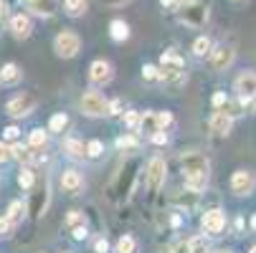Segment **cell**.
<instances>
[{"label":"cell","instance_id":"obj_22","mask_svg":"<svg viewBox=\"0 0 256 253\" xmlns=\"http://www.w3.org/2000/svg\"><path fill=\"white\" fill-rule=\"evenodd\" d=\"M64 10L71 18H79L86 13V0H64Z\"/></svg>","mask_w":256,"mask_h":253},{"label":"cell","instance_id":"obj_34","mask_svg":"<svg viewBox=\"0 0 256 253\" xmlns=\"http://www.w3.org/2000/svg\"><path fill=\"white\" fill-rule=\"evenodd\" d=\"M104 152V144L99 142V139H92L89 144H86V157H99Z\"/></svg>","mask_w":256,"mask_h":253},{"label":"cell","instance_id":"obj_9","mask_svg":"<svg viewBox=\"0 0 256 253\" xmlns=\"http://www.w3.org/2000/svg\"><path fill=\"white\" fill-rule=\"evenodd\" d=\"M112 76H114V71H112V63L109 61H94L92 66H89V81L92 84H96V86H104V84H109L112 81Z\"/></svg>","mask_w":256,"mask_h":253},{"label":"cell","instance_id":"obj_35","mask_svg":"<svg viewBox=\"0 0 256 253\" xmlns=\"http://www.w3.org/2000/svg\"><path fill=\"white\" fill-rule=\"evenodd\" d=\"M79 223H84V213H82V210H71V213L66 215V226L74 228V226H79Z\"/></svg>","mask_w":256,"mask_h":253},{"label":"cell","instance_id":"obj_36","mask_svg":"<svg viewBox=\"0 0 256 253\" xmlns=\"http://www.w3.org/2000/svg\"><path fill=\"white\" fill-rule=\"evenodd\" d=\"M158 119H160V129H162V132H168V129L175 124V119H172L170 112H158Z\"/></svg>","mask_w":256,"mask_h":253},{"label":"cell","instance_id":"obj_33","mask_svg":"<svg viewBox=\"0 0 256 253\" xmlns=\"http://www.w3.org/2000/svg\"><path fill=\"white\" fill-rule=\"evenodd\" d=\"M140 122H142V114L140 112H127L124 114V124H127V129H140Z\"/></svg>","mask_w":256,"mask_h":253},{"label":"cell","instance_id":"obj_44","mask_svg":"<svg viewBox=\"0 0 256 253\" xmlns=\"http://www.w3.org/2000/svg\"><path fill=\"white\" fill-rule=\"evenodd\" d=\"M94 251H96V253H106V251H109V243H106L104 238H99V241L94 243Z\"/></svg>","mask_w":256,"mask_h":253},{"label":"cell","instance_id":"obj_42","mask_svg":"<svg viewBox=\"0 0 256 253\" xmlns=\"http://www.w3.org/2000/svg\"><path fill=\"white\" fill-rule=\"evenodd\" d=\"M226 101H228V96H226L224 91L213 94V106H226Z\"/></svg>","mask_w":256,"mask_h":253},{"label":"cell","instance_id":"obj_10","mask_svg":"<svg viewBox=\"0 0 256 253\" xmlns=\"http://www.w3.org/2000/svg\"><path fill=\"white\" fill-rule=\"evenodd\" d=\"M234 58H236L234 46H218L210 53V66H213V71H226L234 63Z\"/></svg>","mask_w":256,"mask_h":253},{"label":"cell","instance_id":"obj_16","mask_svg":"<svg viewBox=\"0 0 256 253\" xmlns=\"http://www.w3.org/2000/svg\"><path fill=\"white\" fill-rule=\"evenodd\" d=\"M231 124H234V117L228 112H216L210 117V122H208V127H210L213 134H228L231 132Z\"/></svg>","mask_w":256,"mask_h":253},{"label":"cell","instance_id":"obj_3","mask_svg":"<svg viewBox=\"0 0 256 253\" xmlns=\"http://www.w3.org/2000/svg\"><path fill=\"white\" fill-rule=\"evenodd\" d=\"M36 106H38V99H36L33 94H28V91H23V94H16L8 104H6V112L13 117V119H23V117H28Z\"/></svg>","mask_w":256,"mask_h":253},{"label":"cell","instance_id":"obj_8","mask_svg":"<svg viewBox=\"0 0 256 253\" xmlns=\"http://www.w3.org/2000/svg\"><path fill=\"white\" fill-rule=\"evenodd\" d=\"M165 172H168V170H165V162H162L160 157L150 160L144 177H148V188H150L152 193H158V190L162 188V183H165Z\"/></svg>","mask_w":256,"mask_h":253},{"label":"cell","instance_id":"obj_5","mask_svg":"<svg viewBox=\"0 0 256 253\" xmlns=\"http://www.w3.org/2000/svg\"><path fill=\"white\" fill-rule=\"evenodd\" d=\"M180 20L186 23V25L200 28L208 20V8L203 3H198V0H190V3H186V10L180 13Z\"/></svg>","mask_w":256,"mask_h":253},{"label":"cell","instance_id":"obj_14","mask_svg":"<svg viewBox=\"0 0 256 253\" xmlns=\"http://www.w3.org/2000/svg\"><path fill=\"white\" fill-rule=\"evenodd\" d=\"M26 5L30 13L41 15V18H51L58 10V0H26Z\"/></svg>","mask_w":256,"mask_h":253},{"label":"cell","instance_id":"obj_20","mask_svg":"<svg viewBox=\"0 0 256 253\" xmlns=\"http://www.w3.org/2000/svg\"><path fill=\"white\" fill-rule=\"evenodd\" d=\"M109 35H112L114 41H127V38H130V25L117 18V20L109 23Z\"/></svg>","mask_w":256,"mask_h":253},{"label":"cell","instance_id":"obj_45","mask_svg":"<svg viewBox=\"0 0 256 253\" xmlns=\"http://www.w3.org/2000/svg\"><path fill=\"white\" fill-rule=\"evenodd\" d=\"M172 253H190V246H188V241H180L178 246H175V251Z\"/></svg>","mask_w":256,"mask_h":253},{"label":"cell","instance_id":"obj_51","mask_svg":"<svg viewBox=\"0 0 256 253\" xmlns=\"http://www.w3.org/2000/svg\"><path fill=\"white\" fill-rule=\"evenodd\" d=\"M6 3H18V0H6Z\"/></svg>","mask_w":256,"mask_h":253},{"label":"cell","instance_id":"obj_28","mask_svg":"<svg viewBox=\"0 0 256 253\" xmlns=\"http://www.w3.org/2000/svg\"><path fill=\"white\" fill-rule=\"evenodd\" d=\"M188 246H190V253H206V251H208V238H206V233L188 238Z\"/></svg>","mask_w":256,"mask_h":253},{"label":"cell","instance_id":"obj_31","mask_svg":"<svg viewBox=\"0 0 256 253\" xmlns=\"http://www.w3.org/2000/svg\"><path fill=\"white\" fill-rule=\"evenodd\" d=\"M137 144H140V142H137L134 134H124V137L117 139V147H120V150H137Z\"/></svg>","mask_w":256,"mask_h":253},{"label":"cell","instance_id":"obj_21","mask_svg":"<svg viewBox=\"0 0 256 253\" xmlns=\"http://www.w3.org/2000/svg\"><path fill=\"white\" fill-rule=\"evenodd\" d=\"M64 150H66L68 157H74V160H82V157L86 155V147H84L79 139H74V137H68V139L64 142Z\"/></svg>","mask_w":256,"mask_h":253},{"label":"cell","instance_id":"obj_48","mask_svg":"<svg viewBox=\"0 0 256 253\" xmlns=\"http://www.w3.org/2000/svg\"><path fill=\"white\" fill-rule=\"evenodd\" d=\"M231 3H234V5H246L248 0H231Z\"/></svg>","mask_w":256,"mask_h":253},{"label":"cell","instance_id":"obj_17","mask_svg":"<svg viewBox=\"0 0 256 253\" xmlns=\"http://www.w3.org/2000/svg\"><path fill=\"white\" fill-rule=\"evenodd\" d=\"M23 76V71L18 68V63H6L3 68H0V84L3 86H16Z\"/></svg>","mask_w":256,"mask_h":253},{"label":"cell","instance_id":"obj_41","mask_svg":"<svg viewBox=\"0 0 256 253\" xmlns=\"http://www.w3.org/2000/svg\"><path fill=\"white\" fill-rule=\"evenodd\" d=\"M122 99H114V101H109V114H122Z\"/></svg>","mask_w":256,"mask_h":253},{"label":"cell","instance_id":"obj_32","mask_svg":"<svg viewBox=\"0 0 256 253\" xmlns=\"http://www.w3.org/2000/svg\"><path fill=\"white\" fill-rule=\"evenodd\" d=\"M142 79H148V81H158V79H160V66H152V63L142 66Z\"/></svg>","mask_w":256,"mask_h":253},{"label":"cell","instance_id":"obj_47","mask_svg":"<svg viewBox=\"0 0 256 253\" xmlns=\"http://www.w3.org/2000/svg\"><path fill=\"white\" fill-rule=\"evenodd\" d=\"M104 3H109V5H124L127 0H104Z\"/></svg>","mask_w":256,"mask_h":253},{"label":"cell","instance_id":"obj_43","mask_svg":"<svg viewBox=\"0 0 256 253\" xmlns=\"http://www.w3.org/2000/svg\"><path fill=\"white\" fill-rule=\"evenodd\" d=\"M150 139H152L155 144H165V142H168V132H162V129H160V132H158V134H152Z\"/></svg>","mask_w":256,"mask_h":253},{"label":"cell","instance_id":"obj_2","mask_svg":"<svg viewBox=\"0 0 256 253\" xmlns=\"http://www.w3.org/2000/svg\"><path fill=\"white\" fill-rule=\"evenodd\" d=\"M54 48L61 58H74L82 51V38L74 30H61L56 38H54Z\"/></svg>","mask_w":256,"mask_h":253},{"label":"cell","instance_id":"obj_27","mask_svg":"<svg viewBox=\"0 0 256 253\" xmlns=\"http://www.w3.org/2000/svg\"><path fill=\"white\" fill-rule=\"evenodd\" d=\"M66 124H68V117H66L64 112H58V114H54V117L48 119V132H64Z\"/></svg>","mask_w":256,"mask_h":253},{"label":"cell","instance_id":"obj_1","mask_svg":"<svg viewBox=\"0 0 256 253\" xmlns=\"http://www.w3.org/2000/svg\"><path fill=\"white\" fill-rule=\"evenodd\" d=\"M182 76H186V61L172 51L162 53V58H160V79L168 81V84H180Z\"/></svg>","mask_w":256,"mask_h":253},{"label":"cell","instance_id":"obj_12","mask_svg":"<svg viewBox=\"0 0 256 253\" xmlns=\"http://www.w3.org/2000/svg\"><path fill=\"white\" fill-rule=\"evenodd\" d=\"M61 188H64V193H68V195H79L82 188H84L82 172H76V170H64V175H61Z\"/></svg>","mask_w":256,"mask_h":253},{"label":"cell","instance_id":"obj_4","mask_svg":"<svg viewBox=\"0 0 256 253\" xmlns=\"http://www.w3.org/2000/svg\"><path fill=\"white\" fill-rule=\"evenodd\" d=\"M82 112L86 117H104V114H109V101H104V96L99 91H86L82 96Z\"/></svg>","mask_w":256,"mask_h":253},{"label":"cell","instance_id":"obj_50","mask_svg":"<svg viewBox=\"0 0 256 253\" xmlns=\"http://www.w3.org/2000/svg\"><path fill=\"white\" fill-rule=\"evenodd\" d=\"M178 3H190V0H178Z\"/></svg>","mask_w":256,"mask_h":253},{"label":"cell","instance_id":"obj_13","mask_svg":"<svg viewBox=\"0 0 256 253\" xmlns=\"http://www.w3.org/2000/svg\"><path fill=\"white\" fill-rule=\"evenodd\" d=\"M10 30H13V35H16L18 41H23V38H28V35L33 33V23H30L28 15L16 13V15L10 18Z\"/></svg>","mask_w":256,"mask_h":253},{"label":"cell","instance_id":"obj_19","mask_svg":"<svg viewBox=\"0 0 256 253\" xmlns=\"http://www.w3.org/2000/svg\"><path fill=\"white\" fill-rule=\"evenodd\" d=\"M10 152H13V157H16L20 165H30V162L36 160V155L30 152V144L26 147V144H20V142H13V144H10Z\"/></svg>","mask_w":256,"mask_h":253},{"label":"cell","instance_id":"obj_11","mask_svg":"<svg viewBox=\"0 0 256 253\" xmlns=\"http://www.w3.org/2000/svg\"><path fill=\"white\" fill-rule=\"evenodd\" d=\"M180 165H182V172H208L210 175V165L203 155L198 152H190V155H182L180 157Z\"/></svg>","mask_w":256,"mask_h":253},{"label":"cell","instance_id":"obj_30","mask_svg":"<svg viewBox=\"0 0 256 253\" xmlns=\"http://www.w3.org/2000/svg\"><path fill=\"white\" fill-rule=\"evenodd\" d=\"M13 231H16V223L8 218V215H3V218H0V238H10Z\"/></svg>","mask_w":256,"mask_h":253},{"label":"cell","instance_id":"obj_6","mask_svg":"<svg viewBox=\"0 0 256 253\" xmlns=\"http://www.w3.org/2000/svg\"><path fill=\"white\" fill-rule=\"evenodd\" d=\"M254 188H256V175H254L251 170H236V172H234V177H231V190H234L236 195L246 198V195L254 193Z\"/></svg>","mask_w":256,"mask_h":253},{"label":"cell","instance_id":"obj_23","mask_svg":"<svg viewBox=\"0 0 256 253\" xmlns=\"http://www.w3.org/2000/svg\"><path fill=\"white\" fill-rule=\"evenodd\" d=\"M193 53H196L198 58H206V56L213 53V43H210L208 35H200V38H196V43H193Z\"/></svg>","mask_w":256,"mask_h":253},{"label":"cell","instance_id":"obj_24","mask_svg":"<svg viewBox=\"0 0 256 253\" xmlns=\"http://www.w3.org/2000/svg\"><path fill=\"white\" fill-rule=\"evenodd\" d=\"M18 185H20L23 190H33V185H36V172H33L28 165H23L20 172H18Z\"/></svg>","mask_w":256,"mask_h":253},{"label":"cell","instance_id":"obj_40","mask_svg":"<svg viewBox=\"0 0 256 253\" xmlns=\"http://www.w3.org/2000/svg\"><path fill=\"white\" fill-rule=\"evenodd\" d=\"M6 23H8V3H6V0H0V30H3Z\"/></svg>","mask_w":256,"mask_h":253},{"label":"cell","instance_id":"obj_52","mask_svg":"<svg viewBox=\"0 0 256 253\" xmlns=\"http://www.w3.org/2000/svg\"><path fill=\"white\" fill-rule=\"evenodd\" d=\"M221 253H234V251H221Z\"/></svg>","mask_w":256,"mask_h":253},{"label":"cell","instance_id":"obj_26","mask_svg":"<svg viewBox=\"0 0 256 253\" xmlns=\"http://www.w3.org/2000/svg\"><path fill=\"white\" fill-rule=\"evenodd\" d=\"M46 142H48V132H44V129H33L28 134V144H30V147H36V150L46 147Z\"/></svg>","mask_w":256,"mask_h":253},{"label":"cell","instance_id":"obj_29","mask_svg":"<svg viewBox=\"0 0 256 253\" xmlns=\"http://www.w3.org/2000/svg\"><path fill=\"white\" fill-rule=\"evenodd\" d=\"M117 253H137V243L132 236H122L117 241Z\"/></svg>","mask_w":256,"mask_h":253},{"label":"cell","instance_id":"obj_53","mask_svg":"<svg viewBox=\"0 0 256 253\" xmlns=\"http://www.w3.org/2000/svg\"><path fill=\"white\" fill-rule=\"evenodd\" d=\"M251 253H256V248H251Z\"/></svg>","mask_w":256,"mask_h":253},{"label":"cell","instance_id":"obj_15","mask_svg":"<svg viewBox=\"0 0 256 253\" xmlns=\"http://www.w3.org/2000/svg\"><path fill=\"white\" fill-rule=\"evenodd\" d=\"M236 94L244 96V99H254L256 96V74H241L234 84Z\"/></svg>","mask_w":256,"mask_h":253},{"label":"cell","instance_id":"obj_37","mask_svg":"<svg viewBox=\"0 0 256 253\" xmlns=\"http://www.w3.org/2000/svg\"><path fill=\"white\" fill-rule=\"evenodd\" d=\"M10 157H13V152H10V144H8L6 139H0V165L8 162Z\"/></svg>","mask_w":256,"mask_h":253},{"label":"cell","instance_id":"obj_46","mask_svg":"<svg viewBox=\"0 0 256 253\" xmlns=\"http://www.w3.org/2000/svg\"><path fill=\"white\" fill-rule=\"evenodd\" d=\"M162 3V8H172V5H178V0H160Z\"/></svg>","mask_w":256,"mask_h":253},{"label":"cell","instance_id":"obj_18","mask_svg":"<svg viewBox=\"0 0 256 253\" xmlns=\"http://www.w3.org/2000/svg\"><path fill=\"white\" fill-rule=\"evenodd\" d=\"M140 132H144L148 137H152V134H158V132H160V119H158V112H148V114H142Z\"/></svg>","mask_w":256,"mask_h":253},{"label":"cell","instance_id":"obj_7","mask_svg":"<svg viewBox=\"0 0 256 253\" xmlns=\"http://www.w3.org/2000/svg\"><path fill=\"white\" fill-rule=\"evenodd\" d=\"M224 226H226V215H224V210H221V208L206 210L203 221H200V228H203V233H206V236H218V233L224 231Z\"/></svg>","mask_w":256,"mask_h":253},{"label":"cell","instance_id":"obj_49","mask_svg":"<svg viewBox=\"0 0 256 253\" xmlns=\"http://www.w3.org/2000/svg\"><path fill=\"white\" fill-rule=\"evenodd\" d=\"M251 228H256V215H254V218H251Z\"/></svg>","mask_w":256,"mask_h":253},{"label":"cell","instance_id":"obj_54","mask_svg":"<svg viewBox=\"0 0 256 253\" xmlns=\"http://www.w3.org/2000/svg\"><path fill=\"white\" fill-rule=\"evenodd\" d=\"M64 253H71V251H64Z\"/></svg>","mask_w":256,"mask_h":253},{"label":"cell","instance_id":"obj_38","mask_svg":"<svg viewBox=\"0 0 256 253\" xmlns=\"http://www.w3.org/2000/svg\"><path fill=\"white\" fill-rule=\"evenodd\" d=\"M71 236H74L76 241H84V238L89 236V231H86V223H79V226H74V228H71Z\"/></svg>","mask_w":256,"mask_h":253},{"label":"cell","instance_id":"obj_39","mask_svg":"<svg viewBox=\"0 0 256 253\" xmlns=\"http://www.w3.org/2000/svg\"><path fill=\"white\" fill-rule=\"evenodd\" d=\"M18 134H20L18 127H6V129H3V139H6V142H18Z\"/></svg>","mask_w":256,"mask_h":253},{"label":"cell","instance_id":"obj_25","mask_svg":"<svg viewBox=\"0 0 256 253\" xmlns=\"http://www.w3.org/2000/svg\"><path fill=\"white\" fill-rule=\"evenodd\" d=\"M26 210H28V208H26L20 200H16V203H10V205H8V213H6V215H8V218L18 226V223L26 218Z\"/></svg>","mask_w":256,"mask_h":253}]
</instances>
